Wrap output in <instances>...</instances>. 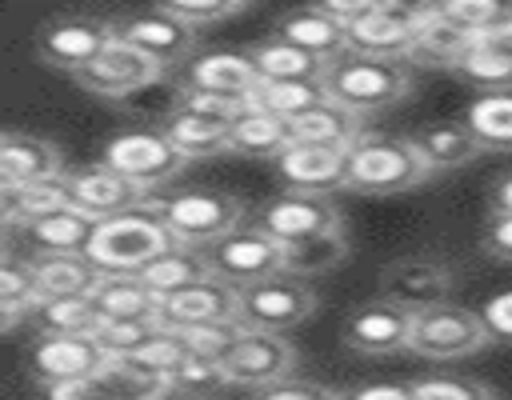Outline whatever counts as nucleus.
Instances as JSON below:
<instances>
[{
  "instance_id": "obj_1",
  "label": "nucleus",
  "mask_w": 512,
  "mask_h": 400,
  "mask_svg": "<svg viewBox=\"0 0 512 400\" xmlns=\"http://www.w3.org/2000/svg\"><path fill=\"white\" fill-rule=\"evenodd\" d=\"M140 208L152 212L180 248H196V252H204L208 244L228 236L236 224H244V212H248V204L236 192H220V188L148 192Z\"/></svg>"
},
{
  "instance_id": "obj_2",
  "label": "nucleus",
  "mask_w": 512,
  "mask_h": 400,
  "mask_svg": "<svg viewBox=\"0 0 512 400\" xmlns=\"http://www.w3.org/2000/svg\"><path fill=\"white\" fill-rule=\"evenodd\" d=\"M172 248H180L172 240V232L144 208L124 212L116 220L96 224V236L88 244V260L100 276H140L152 260L168 256Z\"/></svg>"
},
{
  "instance_id": "obj_3",
  "label": "nucleus",
  "mask_w": 512,
  "mask_h": 400,
  "mask_svg": "<svg viewBox=\"0 0 512 400\" xmlns=\"http://www.w3.org/2000/svg\"><path fill=\"white\" fill-rule=\"evenodd\" d=\"M412 76L404 60H380V56H360V52H344L336 64L324 68V92L332 104L356 112L360 120L368 112L392 108L408 96Z\"/></svg>"
},
{
  "instance_id": "obj_4",
  "label": "nucleus",
  "mask_w": 512,
  "mask_h": 400,
  "mask_svg": "<svg viewBox=\"0 0 512 400\" xmlns=\"http://www.w3.org/2000/svg\"><path fill=\"white\" fill-rule=\"evenodd\" d=\"M428 180L424 160L408 136L364 132L348 152V192L360 196H400Z\"/></svg>"
},
{
  "instance_id": "obj_5",
  "label": "nucleus",
  "mask_w": 512,
  "mask_h": 400,
  "mask_svg": "<svg viewBox=\"0 0 512 400\" xmlns=\"http://www.w3.org/2000/svg\"><path fill=\"white\" fill-rule=\"evenodd\" d=\"M204 264L216 280H224L228 288L240 292V288L284 276V248L268 232H260L252 220H244L228 236H220L216 244L204 248Z\"/></svg>"
},
{
  "instance_id": "obj_6",
  "label": "nucleus",
  "mask_w": 512,
  "mask_h": 400,
  "mask_svg": "<svg viewBox=\"0 0 512 400\" xmlns=\"http://www.w3.org/2000/svg\"><path fill=\"white\" fill-rule=\"evenodd\" d=\"M100 164H108L144 192H160L188 168V160L172 148V140L160 128H124L108 136V144L100 148Z\"/></svg>"
},
{
  "instance_id": "obj_7",
  "label": "nucleus",
  "mask_w": 512,
  "mask_h": 400,
  "mask_svg": "<svg viewBox=\"0 0 512 400\" xmlns=\"http://www.w3.org/2000/svg\"><path fill=\"white\" fill-rule=\"evenodd\" d=\"M252 224L260 232H268L280 248L288 244H304V240H316L324 232H336L344 228L340 220V208L332 196H312V192H276L268 196L264 204L252 208Z\"/></svg>"
},
{
  "instance_id": "obj_8",
  "label": "nucleus",
  "mask_w": 512,
  "mask_h": 400,
  "mask_svg": "<svg viewBox=\"0 0 512 400\" xmlns=\"http://www.w3.org/2000/svg\"><path fill=\"white\" fill-rule=\"evenodd\" d=\"M452 284H456V272L440 256H396L376 276L380 300H388V304H396L412 316L448 304Z\"/></svg>"
},
{
  "instance_id": "obj_9",
  "label": "nucleus",
  "mask_w": 512,
  "mask_h": 400,
  "mask_svg": "<svg viewBox=\"0 0 512 400\" xmlns=\"http://www.w3.org/2000/svg\"><path fill=\"white\" fill-rule=\"evenodd\" d=\"M320 308V296L296 280V276H276L252 288H240L236 300V324L240 328H256V332H284L304 324L312 312Z\"/></svg>"
},
{
  "instance_id": "obj_10",
  "label": "nucleus",
  "mask_w": 512,
  "mask_h": 400,
  "mask_svg": "<svg viewBox=\"0 0 512 400\" xmlns=\"http://www.w3.org/2000/svg\"><path fill=\"white\" fill-rule=\"evenodd\" d=\"M492 340L484 316L476 308H464V304H440V308H428L416 316L412 324V348L416 356H428V360H456V356H468V352H480L484 344Z\"/></svg>"
},
{
  "instance_id": "obj_11",
  "label": "nucleus",
  "mask_w": 512,
  "mask_h": 400,
  "mask_svg": "<svg viewBox=\"0 0 512 400\" xmlns=\"http://www.w3.org/2000/svg\"><path fill=\"white\" fill-rule=\"evenodd\" d=\"M224 380L240 384V388H272L280 380H292L296 372V344L284 340V332H256L244 328L240 340L232 344V352L220 360Z\"/></svg>"
},
{
  "instance_id": "obj_12",
  "label": "nucleus",
  "mask_w": 512,
  "mask_h": 400,
  "mask_svg": "<svg viewBox=\"0 0 512 400\" xmlns=\"http://www.w3.org/2000/svg\"><path fill=\"white\" fill-rule=\"evenodd\" d=\"M108 28H112V36L116 40H124V44H132V48H140L144 56H152V60H160L164 68H184L196 52H192V44H196V28H188V24H180L176 16H168L160 4H152V8H132V12H120V16H112L108 20Z\"/></svg>"
},
{
  "instance_id": "obj_13",
  "label": "nucleus",
  "mask_w": 512,
  "mask_h": 400,
  "mask_svg": "<svg viewBox=\"0 0 512 400\" xmlns=\"http://www.w3.org/2000/svg\"><path fill=\"white\" fill-rule=\"evenodd\" d=\"M108 44H112L108 20L80 16V12L52 16V20H44L36 28V52H40V60L48 68L68 72V76H76L80 68H88Z\"/></svg>"
},
{
  "instance_id": "obj_14",
  "label": "nucleus",
  "mask_w": 512,
  "mask_h": 400,
  "mask_svg": "<svg viewBox=\"0 0 512 400\" xmlns=\"http://www.w3.org/2000/svg\"><path fill=\"white\" fill-rule=\"evenodd\" d=\"M164 72H168V68H164L160 60H152V56H144L140 48H132V44H124V40L112 36V44H108L88 68H80L72 80H76L84 92L100 96V100H120V96H132V92H144V88L160 84Z\"/></svg>"
},
{
  "instance_id": "obj_15",
  "label": "nucleus",
  "mask_w": 512,
  "mask_h": 400,
  "mask_svg": "<svg viewBox=\"0 0 512 400\" xmlns=\"http://www.w3.org/2000/svg\"><path fill=\"white\" fill-rule=\"evenodd\" d=\"M64 192H68V204L76 212H84L88 220L104 224V220H116L124 212H136L144 204V188H136L132 180H124L120 172H112L108 164L92 160V164H72L64 172Z\"/></svg>"
},
{
  "instance_id": "obj_16",
  "label": "nucleus",
  "mask_w": 512,
  "mask_h": 400,
  "mask_svg": "<svg viewBox=\"0 0 512 400\" xmlns=\"http://www.w3.org/2000/svg\"><path fill=\"white\" fill-rule=\"evenodd\" d=\"M108 364V352L96 344V336H36L24 356V372L44 384H68V380H92Z\"/></svg>"
},
{
  "instance_id": "obj_17",
  "label": "nucleus",
  "mask_w": 512,
  "mask_h": 400,
  "mask_svg": "<svg viewBox=\"0 0 512 400\" xmlns=\"http://www.w3.org/2000/svg\"><path fill=\"white\" fill-rule=\"evenodd\" d=\"M412 324H416L412 312L376 296V300H368L344 316L340 340L348 352H360V356H392V352L412 348Z\"/></svg>"
},
{
  "instance_id": "obj_18",
  "label": "nucleus",
  "mask_w": 512,
  "mask_h": 400,
  "mask_svg": "<svg viewBox=\"0 0 512 400\" xmlns=\"http://www.w3.org/2000/svg\"><path fill=\"white\" fill-rule=\"evenodd\" d=\"M416 24H420V4L408 0H376L372 12L344 28L348 36V52L360 56H380V60H404L412 40H416Z\"/></svg>"
},
{
  "instance_id": "obj_19",
  "label": "nucleus",
  "mask_w": 512,
  "mask_h": 400,
  "mask_svg": "<svg viewBox=\"0 0 512 400\" xmlns=\"http://www.w3.org/2000/svg\"><path fill=\"white\" fill-rule=\"evenodd\" d=\"M92 236H96V220L64 204L32 224H20L12 236H4V244L28 260H40V256H84Z\"/></svg>"
},
{
  "instance_id": "obj_20",
  "label": "nucleus",
  "mask_w": 512,
  "mask_h": 400,
  "mask_svg": "<svg viewBox=\"0 0 512 400\" xmlns=\"http://www.w3.org/2000/svg\"><path fill=\"white\" fill-rule=\"evenodd\" d=\"M180 88L176 92H212V96H228V100H252L260 76L252 68V56L248 52H236V48H208V52H196L184 68H180Z\"/></svg>"
},
{
  "instance_id": "obj_21",
  "label": "nucleus",
  "mask_w": 512,
  "mask_h": 400,
  "mask_svg": "<svg viewBox=\"0 0 512 400\" xmlns=\"http://www.w3.org/2000/svg\"><path fill=\"white\" fill-rule=\"evenodd\" d=\"M276 176L288 192H312L332 196L348 188V152L320 148V144H288L276 160Z\"/></svg>"
},
{
  "instance_id": "obj_22",
  "label": "nucleus",
  "mask_w": 512,
  "mask_h": 400,
  "mask_svg": "<svg viewBox=\"0 0 512 400\" xmlns=\"http://www.w3.org/2000/svg\"><path fill=\"white\" fill-rule=\"evenodd\" d=\"M68 172L60 148L36 132H20L8 128L0 136V184H16V188H32V184H48L60 180Z\"/></svg>"
},
{
  "instance_id": "obj_23",
  "label": "nucleus",
  "mask_w": 512,
  "mask_h": 400,
  "mask_svg": "<svg viewBox=\"0 0 512 400\" xmlns=\"http://www.w3.org/2000/svg\"><path fill=\"white\" fill-rule=\"evenodd\" d=\"M236 300H240L236 288L208 276V280H200V284H192L176 296H164L156 324L168 328V332H184V328L212 324V320H236Z\"/></svg>"
},
{
  "instance_id": "obj_24",
  "label": "nucleus",
  "mask_w": 512,
  "mask_h": 400,
  "mask_svg": "<svg viewBox=\"0 0 512 400\" xmlns=\"http://www.w3.org/2000/svg\"><path fill=\"white\" fill-rule=\"evenodd\" d=\"M276 36L288 40V44H296L300 52L316 56L324 68L336 64V60L348 52V36H344V28H340L332 16H324L320 4L288 8V12L276 20Z\"/></svg>"
},
{
  "instance_id": "obj_25",
  "label": "nucleus",
  "mask_w": 512,
  "mask_h": 400,
  "mask_svg": "<svg viewBox=\"0 0 512 400\" xmlns=\"http://www.w3.org/2000/svg\"><path fill=\"white\" fill-rule=\"evenodd\" d=\"M472 36L464 28H456L440 4H420V24H416V40L404 56V64H420V68H456V60L468 52Z\"/></svg>"
},
{
  "instance_id": "obj_26",
  "label": "nucleus",
  "mask_w": 512,
  "mask_h": 400,
  "mask_svg": "<svg viewBox=\"0 0 512 400\" xmlns=\"http://www.w3.org/2000/svg\"><path fill=\"white\" fill-rule=\"evenodd\" d=\"M408 140H412L416 156L424 160L428 176L464 168L480 152V144H476V136L468 132L464 120H432V124H420V128L408 132Z\"/></svg>"
},
{
  "instance_id": "obj_27",
  "label": "nucleus",
  "mask_w": 512,
  "mask_h": 400,
  "mask_svg": "<svg viewBox=\"0 0 512 400\" xmlns=\"http://www.w3.org/2000/svg\"><path fill=\"white\" fill-rule=\"evenodd\" d=\"M292 144V124L264 112V108H244L228 124V152L248 156V160H280V152Z\"/></svg>"
},
{
  "instance_id": "obj_28",
  "label": "nucleus",
  "mask_w": 512,
  "mask_h": 400,
  "mask_svg": "<svg viewBox=\"0 0 512 400\" xmlns=\"http://www.w3.org/2000/svg\"><path fill=\"white\" fill-rule=\"evenodd\" d=\"M228 124L232 120H212V116H200V112H188V108H176L172 104V112L156 128L192 164V160H208V156L228 152Z\"/></svg>"
},
{
  "instance_id": "obj_29",
  "label": "nucleus",
  "mask_w": 512,
  "mask_h": 400,
  "mask_svg": "<svg viewBox=\"0 0 512 400\" xmlns=\"http://www.w3.org/2000/svg\"><path fill=\"white\" fill-rule=\"evenodd\" d=\"M36 308H40V292H36L32 260L4 244V260H0V328H4V336H12L24 320H36Z\"/></svg>"
},
{
  "instance_id": "obj_30",
  "label": "nucleus",
  "mask_w": 512,
  "mask_h": 400,
  "mask_svg": "<svg viewBox=\"0 0 512 400\" xmlns=\"http://www.w3.org/2000/svg\"><path fill=\"white\" fill-rule=\"evenodd\" d=\"M368 128L360 124L356 112L340 108V104H320L312 112H304L300 120H292V140L296 144H320V148H340V152H352V144L364 136Z\"/></svg>"
},
{
  "instance_id": "obj_31",
  "label": "nucleus",
  "mask_w": 512,
  "mask_h": 400,
  "mask_svg": "<svg viewBox=\"0 0 512 400\" xmlns=\"http://www.w3.org/2000/svg\"><path fill=\"white\" fill-rule=\"evenodd\" d=\"M104 320H152L160 316V296L144 288L140 276H100L88 292Z\"/></svg>"
},
{
  "instance_id": "obj_32",
  "label": "nucleus",
  "mask_w": 512,
  "mask_h": 400,
  "mask_svg": "<svg viewBox=\"0 0 512 400\" xmlns=\"http://www.w3.org/2000/svg\"><path fill=\"white\" fill-rule=\"evenodd\" d=\"M32 276H36L40 304L64 300V296H88L100 280V272L92 268L88 256H40V260H32Z\"/></svg>"
},
{
  "instance_id": "obj_33",
  "label": "nucleus",
  "mask_w": 512,
  "mask_h": 400,
  "mask_svg": "<svg viewBox=\"0 0 512 400\" xmlns=\"http://www.w3.org/2000/svg\"><path fill=\"white\" fill-rule=\"evenodd\" d=\"M68 204V192H64V176L60 180H48V184H32V188H16V184H0V224H4V236H12L20 224H32L56 208Z\"/></svg>"
},
{
  "instance_id": "obj_34",
  "label": "nucleus",
  "mask_w": 512,
  "mask_h": 400,
  "mask_svg": "<svg viewBox=\"0 0 512 400\" xmlns=\"http://www.w3.org/2000/svg\"><path fill=\"white\" fill-rule=\"evenodd\" d=\"M452 76L464 80L468 88H476V96H504V92H512V56L484 40H472L468 52L456 60Z\"/></svg>"
},
{
  "instance_id": "obj_35",
  "label": "nucleus",
  "mask_w": 512,
  "mask_h": 400,
  "mask_svg": "<svg viewBox=\"0 0 512 400\" xmlns=\"http://www.w3.org/2000/svg\"><path fill=\"white\" fill-rule=\"evenodd\" d=\"M252 108H264L280 120H300L304 112L328 104V92H324V80H260L252 100Z\"/></svg>"
},
{
  "instance_id": "obj_36",
  "label": "nucleus",
  "mask_w": 512,
  "mask_h": 400,
  "mask_svg": "<svg viewBox=\"0 0 512 400\" xmlns=\"http://www.w3.org/2000/svg\"><path fill=\"white\" fill-rule=\"evenodd\" d=\"M248 56H252V68L260 80H324V64L280 36L252 44Z\"/></svg>"
},
{
  "instance_id": "obj_37",
  "label": "nucleus",
  "mask_w": 512,
  "mask_h": 400,
  "mask_svg": "<svg viewBox=\"0 0 512 400\" xmlns=\"http://www.w3.org/2000/svg\"><path fill=\"white\" fill-rule=\"evenodd\" d=\"M208 276H212V272H208V264H204V252H196V248H172L168 256L152 260V264L140 272L144 288L156 292L160 300H164V296H176V292H184V288H192V284H200V280H208Z\"/></svg>"
},
{
  "instance_id": "obj_38",
  "label": "nucleus",
  "mask_w": 512,
  "mask_h": 400,
  "mask_svg": "<svg viewBox=\"0 0 512 400\" xmlns=\"http://www.w3.org/2000/svg\"><path fill=\"white\" fill-rule=\"evenodd\" d=\"M344 260H348V232L336 228V232H324V236H316V240L288 244V248H284V276H296V280L324 276V272L340 268Z\"/></svg>"
},
{
  "instance_id": "obj_39",
  "label": "nucleus",
  "mask_w": 512,
  "mask_h": 400,
  "mask_svg": "<svg viewBox=\"0 0 512 400\" xmlns=\"http://www.w3.org/2000/svg\"><path fill=\"white\" fill-rule=\"evenodd\" d=\"M468 132L476 136L480 152H512V92L504 96H476L464 112Z\"/></svg>"
},
{
  "instance_id": "obj_40",
  "label": "nucleus",
  "mask_w": 512,
  "mask_h": 400,
  "mask_svg": "<svg viewBox=\"0 0 512 400\" xmlns=\"http://www.w3.org/2000/svg\"><path fill=\"white\" fill-rule=\"evenodd\" d=\"M36 324L44 336H96L104 316L92 296H64V300H44L36 308Z\"/></svg>"
},
{
  "instance_id": "obj_41",
  "label": "nucleus",
  "mask_w": 512,
  "mask_h": 400,
  "mask_svg": "<svg viewBox=\"0 0 512 400\" xmlns=\"http://www.w3.org/2000/svg\"><path fill=\"white\" fill-rule=\"evenodd\" d=\"M184 356H188V348H184L180 332L156 328L148 344H140L132 356H116V360H124V364H132L136 372H144V376H152V380H164V384H168V376L180 368V360H184Z\"/></svg>"
},
{
  "instance_id": "obj_42",
  "label": "nucleus",
  "mask_w": 512,
  "mask_h": 400,
  "mask_svg": "<svg viewBox=\"0 0 512 400\" xmlns=\"http://www.w3.org/2000/svg\"><path fill=\"white\" fill-rule=\"evenodd\" d=\"M228 380H224V368L216 364V360H204V356H184L180 360V368L168 376V392L176 396V400H204L208 392H216V388H224Z\"/></svg>"
},
{
  "instance_id": "obj_43",
  "label": "nucleus",
  "mask_w": 512,
  "mask_h": 400,
  "mask_svg": "<svg viewBox=\"0 0 512 400\" xmlns=\"http://www.w3.org/2000/svg\"><path fill=\"white\" fill-rule=\"evenodd\" d=\"M440 8H444V16H448L456 28H464L472 40H480V36H488V32L504 20V12H508L512 4H500V0H444Z\"/></svg>"
},
{
  "instance_id": "obj_44",
  "label": "nucleus",
  "mask_w": 512,
  "mask_h": 400,
  "mask_svg": "<svg viewBox=\"0 0 512 400\" xmlns=\"http://www.w3.org/2000/svg\"><path fill=\"white\" fill-rule=\"evenodd\" d=\"M240 324L236 320H212V324H196V328H184L180 332V340H184V348L192 352V356H204V360H224L228 352H232V344L240 340Z\"/></svg>"
},
{
  "instance_id": "obj_45",
  "label": "nucleus",
  "mask_w": 512,
  "mask_h": 400,
  "mask_svg": "<svg viewBox=\"0 0 512 400\" xmlns=\"http://www.w3.org/2000/svg\"><path fill=\"white\" fill-rule=\"evenodd\" d=\"M412 400H500L496 388L464 376H424L412 380Z\"/></svg>"
},
{
  "instance_id": "obj_46",
  "label": "nucleus",
  "mask_w": 512,
  "mask_h": 400,
  "mask_svg": "<svg viewBox=\"0 0 512 400\" xmlns=\"http://www.w3.org/2000/svg\"><path fill=\"white\" fill-rule=\"evenodd\" d=\"M168 16H176L180 24H188V28H208V24H220V20H228V16H240L248 4L244 0H164L160 4Z\"/></svg>"
},
{
  "instance_id": "obj_47",
  "label": "nucleus",
  "mask_w": 512,
  "mask_h": 400,
  "mask_svg": "<svg viewBox=\"0 0 512 400\" xmlns=\"http://www.w3.org/2000/svg\"><path fill=\"white\" fill-rule=\"evenodd\" d=\"M156 328H160V324H152V320H104V324L96 328V344L108 352V360L132 356L140 344L152 340Z\"/></svg>"
},
{
  "instance_id": "obj_48",
  "label": "nucleus",
  "mask_w": 512,
  "mask_h": 400,
  "mask_svg": "<svg viewBox=\"0 0 512 400\" xmlns=\"http://www.w3.org/2000/svg\"><path fill=\"white\" fill-rule=\"evenodd\" d=\"M176 108H188V112H200V116H212V120H232L248 104L228 100V96H212V92H176Z\"/></svg>"
},
{
  "instance_id": "obj_49",
  "label": "nucleus",
  "mask_w": 512,
  "mask_h": 400,
  "mask_svg": "<svg viewBox=\"0 0 512 400\" xmlns=\"http://www.w3.org/2000/svg\"><path fill=\"white\" fill-rule=\"evenodd\" d=\"M252 400H340V392L324 384H308V380H280L272 388L252 392Z\"/></svg>"
},
{
  "instance_id": "obj_50",
  "label": "nucleus",
  "mask_w": 512,
  "mask_h": 400,
  "mask_svg": "<svg viewBox=\"0 0 512 400\" xmlns=\"http://www.w3.org/2000/svg\"><path fill=\"white\" fill-rule=\"evenodd\" d=\"M40 400H112V392L100 384V376L92 380H68V384H44Z\"/></svg>"
},
{
  "instance_id": "obj_51",
  "label": "nucleus",
  "mask_w": 512,
  "mask_h": 400,
  "mask_svg": "<svg viewBox=\"0 0 512 400\" xmlns=\"http://www.w3.org/2000/svg\"><path fill=\"white\" fill-rule=\"evenodd\" d=\"M480 316H484L492 340H512V288H508V292H496V296L480 308Z\"/></svg>"
},
{
  "instance_id": "obj_52",
  "label": "nucleus",
  "mask_w": 512,
  "mask_h": 400,
  "mask_svg": "<svg viewBox=\"0 0 512 400\" xmlns=\"http://www.w3.org/2000/svg\"><path fill=\"white\" fill-rule=\"evenodd\" d=\"M484 252L496 256V260H512V216H508V212H492V216H488Z\"/></svg>"
},
{
  "instance_id": "obj_53",
  "label": "nucleus",
  "mask_w": 512,
  "mask_h": 400,
  "mask_svg": "<svg viewBox=\"0 0 512 400\" xmlns=\"http://www.w3.org/2000/svg\"><path fill=\"white\" fill-rule=\"evenodd\" d=\"M340 400H412V384H356Z\"/></svg>"
},
{
  "instance_id": "obj_54",
  "label": "nucleus",
  "mask_w": 512,
  "mask_h": 400,
  "mask_svg": "<svg viewBox=\"0 0 512 400\" xmlns=\"http://www.w3.org/2000/svg\"><path fill=\"white\" fill-rule=\"evenodd\" d=\"M480 40H484V44H492V48H500V52H508V56H512V8H508V12H504V20H500V24H496V28H492V32H488V36H480Z\"/></svg>"
},
{
  "instance_id": "obj_55",
  "label": "nucleus",
  "mask_w": 512,
  "mask_h": 400,
  "mask_svg": "<svg viewBox=\"0 0 512 400\" xmlns=\"http://www.w3.org/2000/svg\"><path fill=\"white\" fill-rule=\"evenodd\" d=\"M492 212H508L512 216V172L492 184Z\"/></svg>"
}]
</instances>
